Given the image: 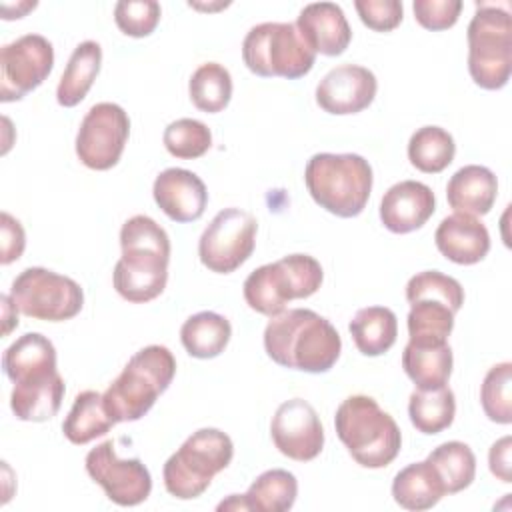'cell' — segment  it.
Instances as JSON below:
<instances>
[{"label": "cell", "mask_w": 512, "mask_h": 512, "mask_svg": "<svg viewBox=\"0 0 512 512\" xmlns=\"http://www.w3.org/2000/svg\"><path fill=\"white\" fill-rule=\"evenodd\" d=\"M122 256L114 266V290L132 304L158 298L168 282L170 238L150 216L136 214L120 228Z\"/></svg>", "instance_id": "6da1fadb"}, {"label": "cell", "mask_w": 512, "mask_h": 512, "mask_svg": "<svg viewBox=\"0 0 512 512\" xmlns=\"http://www.w3.org/2000/svg\"><path fill=\"white\" fill-rule=\"evenodd\" d=\"M264 350L278 366L320 374L340 358L342 340L324 316L292 308L270 318L264 328Z\"/></svg>", "instance_id": "7a4b0ae2"}, {"label": "cell", "mask_w": 512, "mask_h": 512, "mask_svg": "<svg viewBox=\"0 0 512 512\" xmlns=\"http://www.w3.org/2000/svg\"><path fill=\"white\" fill-rule=\"evenodd\" d=\"M334 428L350 456L364 468H386L402 448L396 420L366 394L342 400L336 408Z\"/></svg>", "instance_id": "3957f363"}, {"label": "cell", "mask_w": 512, "mask_h": 512, "mask_svg": "<svg viewBox=\"0 0 512 512\" xmlns=\"http://www.w3.org/2000/svg\"><path fill=\"white\" fill-rule=\"evenodd\" d=\"M174 374L176 360L166 346L150 344L138 350L102 394L108 416L116 424L140 420L168 390Z\"/></svg>", "instance_id": "277c9868"}, {"label": "cell", "mask_w": 512, "mask_h": 512, "mask_svg": "<svg viewBox=\"0 0 512 512\" xmlns=\"http://www.w3.org/2000/svg\"><path fill=\"white\" fill-rule=\"evenodd\" d=\"M372 166L360 154H314L304 170L312 200L338 218L358 216L372 192Z\"/></svg>", "instance_id": "5b68a950"}, {"label": "cell", "mask_w": 512, "mask_h": 512, "mask_svg": "<svg viewBox=\"0 0 512 512\" xmlns=\"http://www.w3.org/2000/svg\"><path fill=\"white\" fill-rule=\"evenodd\" d=\"M324 272L310 254H288L248 274L242 292L246 304L268 318L286 310L290 300L308 298L322 286Z\"/></svg>", "instance_id": "8992f818"}, {"label": "cell", "mask_w": 512, "mask_h": 512, "mask_svg": "<svg viewBox=\"0 0 512 512\" xmlns=\"http://www.w3.org/2000/svg\"><path fill=\"white\" fill-rule=\"evenodd\" d=\"M234 456L230 436L218 428H200L166 460L164 488L178 500L202 496L212 478L228 468Z\"/></svg>", "instance_id": "52a82bcc"}, {"label": "cell", "mask_w": 512, "mask_h": 512, "mask_svg": "<svg viewBox=\"0 0 512 512\" xmlns=\"http://www.w3.org/2000/svg\"><path fill=\"white\" fill-rule=\"evenodd\" d=\"M468 72L476 86L500 90L512 72V16L508 10L476 2L468 24Z\"/></svg>", "instance_id": "ba28073f"}, {"label": "cell", "mask_w": 512, "mask_h": 512, "mask_svg": "<svg viewBox=\"0 0 512 512\" xmlns=\"http://www.w3.org/2000/svg\"><path fill=\"white\" fill-rule=\"evenodd\" d=\"M242 60L256 76L296 80L312 70L316 54L304 42L296 24L262 22L244 36Z\"/></svg>", "instance_id": "9c48e42d"}, {"label": "cell", "mask_w": 512, "mask_h": 512, "mask_svg": "<svg viewBox=\"0 0 512 512\" xmlns=\"http://www.w3.org/2000/svg\"><path fill=\"white\" fill-rule=\"evenodd\" d=\"M10 298L24 316L48 322L70 320L84 306V292L76 280L42 266L22 270L12 280Z\"/></svg>", "instance_id": "30bf717a"}, {"label": "cell", "mask_w": 512, "mask_h": 512, "mask_svg": "<svg viewBox=\"0 0 512 512\" xmlns=\"http://www.w3.org/2000/svg\"><path fill=\"white\" fill-rule=\"evenodd\" d=\"M258 222L240 208L220 210L198 240L200 262L216 274L238 270L254 252Z\"/></svg>", "instance_id": "8fae6325"}, {"label": "cell", "mask_w": 512, "mask_h": 512, "mask_svg": "<svg viewBox=\"0 0 512 512\" xmlns=\"http://www.w3.org/2000/svg\"><path fill=\"white\" fill-rule=\"evenodd\" d=\"M130 136V118L114 102L94 104L80 122L76 156L90 170H110L118 164Z\"/></svg>", "instance_id": "7c38bea8"}, {"label": "cell", "mask_w": 512, "mask_h": 512, "mask_svg": "<svg viewBox=\"0 0 512 512\" xmlns=\"http://www.w3.org/2000/svg\"><path fill=\"white\" fill-rule=\"evenodd\" d=\"M52 66V42L40 34H24L4 44L0 50V100H22L50 76Z\"/></svg>", "instance_id": "4fadbf2b"}, {"label": "cell", "mask_w": 512, "mask_h": 512, "mask_svg": "<svg viewBox=\"0 0 512 512\" xmlns=\"http://www.w3.org/2000/svg\"><path fill=\"white\" fill-rule=\"evenodd\" d=\"M88 476L102 486L106 496L118 506H138L152 492V476L140 458L122 460L116 456L112 440H104L86 454Z\"/></svg>", "instance_id": "5bb4252c"}, {"label": "cell", "mask_w": 512, "mask_h": 512, "mask_svg": "<svg viewBox=\"0 0 512 512\" xmlns=\"http://www.w3.org/2000/svg\"><path fill=\"white\" fill-rule=\"evenodd\" d=\"M270 436L280 454L296 462L314 460L324 448V428L314 406L302 398L282 402L270 422Z\"/></svg>", "instance_id": "9a60e30c"}, {"label": "cell", "mask_w": 512, "mask_h": 512, "mask_svg": "<svg viewBox=\"0 0 512 512\" xmlns=\"http://www.w3.org/2000/svg\"><path fill=\"white\" fill-rule=\"evenodd\" d=\"M376 90L378 80L372 70L358 64H340L318 82L316 104L336 116L358 114L372 104Z\"/></svg>", "instance_id": "2e32d148"}, {"label": "cell", "mask_w": 512, "mask_h": 512, "mask_svg": "<svg viewBox=\"0 0 512 512\" xmlns=\"http://www.w3.org/2000/svg\"><path fill=\"white\" fill-rule=\"evenodd\" d=\"M158 208L174 222L198 220L208 204V190L202 178L186 168L162 170L152 186Z\"/></svg>", "instance_id": "e0dca14e"}, {"label": "cell", "mask_w": 512, "mask_h": 512, "mask_svg": "<svg viewBox=\"0 0 512 512\" xmlns=\"http://www.w3.org/2000/svg\"><path fill=\"white\" fill-rule=\"evenodd\" d=\"M436 210L430 186L418 180H402L390 186L380 200V220L394 234H408L422 228Z\"/></svg>", "instance_id": "ac0fdd59"}, {"label": "cell", "mask_w": 512, "mask_h": 512, "mask_svg": "<svg viewBox=\"0 0 512 512\" xmlns=\"http://www.w3.org/2000/svg\"><path fill=\"white\" fill-rule=\"evenodd\" d=\"M296 28L314 54L340 56L352 40L350 24L334 2L306 4L298 14Z\"/></svg>", "instance_id": "d6986e66"}, {"label": "cell", "mask_w": 512, "mask_h": 512, "mask_svg": "<svg viewBox=\"0 0 512 512\" xmlns=\"http://www.w3.org/2000/svg\"><path fill=\"white\" fill-rule=\"evenodd\" d=\"M434 242L446 260L462 266L484 260L490 250L488 228L476 216L460 212L446 216L438 224Z\"/></svg>", "instance_id": "ffe728a7"}, {"label": "cell", "mask_w": 512, "mask_h": 512, "mask_svg": "<svg viewBox=\"0 0 512 512\" xmlns=\"http://www.w3.org/2000/svg\"><path fill=\"white\" fill-rule=\"evenodd\" d=\"M498 196L494 172L480 164H468L456 170L446 184V198L454 212L484 216L492 210Z\"/></svg>", "instance_id": "44dd1931"}, {"label": "cell", "mask_w": 512, "mask_h": 512, "mask_svg": "<svg viewBox=\"0 0 512 512\" xmlns=\"http://www.w3.org/2000/svg\"><path fill=\"white\" fill-rule=\"evenodd\" d=\"M66 386L60 372L16 382L10 394V408L18 420L46 422L56 416Z\"/></svg>", "instance_id": "7402d4cb"}, {"label": "cell", "mask_w": 512, "mask_h": 512, "mask_svg": "<svg viewBox=\"0 0 512 512\" xmlns=\"http://www.w3.org/2000/svg\"><path fill=\"white\" fill-rule=\"evenodd\" d=\"M4 374L16 384L56 372V348L40 332H26L16 338L2 356Z\"/></svg>", "instance_id": "603a6c76"}, {"label": "cell", "mask_w": 512, "mask_h": 512, "mask_svg": "<svg viewBox=\"0 0 512 512\" xmlns=\"http://www.w3.org/2000/svg\"><path fill=\"white\" fill-rule=\"evenodd\" d=\"M444 494V484L428 460L404 466L392 480L394 502L406 510H428Z\"/></svg>", "instance_id": "cb8c5ba5"}, {"label": "cell", "mask_w": 512, "mask_h": 512, "mask_svg": "<svg viewBox=\"0 0 512 512\" xmlns=\"http://www.w3.org/2000/svg\"><path fill=\"white\" fill-rule=\"evenodd\" d=\"M102 64V46L96 40H84L80 42L74 52L70 54V60L66 64V70L60 76L58 88H56V100L64 108H72L80 104L88 90L92 88Z\"/></svg>", "instance_id": "d4e9b609"}, {"label": "cell", "mask_w": 512, "mask_h": 512, "mask_svg": "<svg viewBox=\"0 0 512 512\" xmlns=\"http://www.w3.org/2000/svg\"><path fill=\"white\" fill-rule=\"evenodd\" d=\"M452 348L450 344H412L408 342L402 352V368L416 388L432 390L448 384L452 374Z\"/></svg>", "instance_id": "484cf974"}, {"label": "cell", "mask_w": 512, "mask_h": 512, "mask_svg": "<svg viewBox=\"0 0 512 512\" xmlns=\"http://www.w3.org/2000/svg\"><path fill=\"white\" fill-rule=\"evenodd\" d=\"M348 330L360 354L380 356L394 346L398 336V320L396 314L386 306H366L354 314Z\"/></svg>", "instance_id": "4316f807"}, {"label": "cell", "mask_w": 512, "mask_h": 512, "mask_svg": "<svg viewBox=\"0 0 512 512\" xmlns=\"http://www.w3.org/2000/svg\"><path fill=\"white\" fill-rule=\"evenodd\" d=\"M232 336V326L228 318L218 312L204 310L192 314L180 328V340L184 350L192 358L208 360L224 352Z\"/></svg>", "instance_id": "83f0119b"}, {"label": "cell", "mask_w": 512, "mask_h": 512, "mask_svg": "<svg viewBox=\"0 0 512 512\" xmlns=\"http://www.w3.org/2000/svg\"><path fill=\"white\" fill-rule=\"evenodd\" d=\"M116 422L104 408V396L96 390H84L74 398V404L62 422V432L72 444H88L104 436Z\"/></svg>", "instance_id": "f1b7e54d"}, {"label": "cell", "mask_w": 512, "mask_h": 512, "mask_svg": "<svg viewBox=\"0 0 512 512\" xmlns=\"http://www.w3.org/2000/svg\"><path fill=\"white\" fill-rule=\"evenodd\" d=\"M456 398L448 386L422 390L416 388L408 400L412 426L422 434H438L454 422Z\"/></svg>", "instance_id": "f546056e"}, {"label": "cell", "mask_w": 512, "mask_h": 512, "mask_svg": "<svg viewBox=\"0 0 512 512\" xmlns=\"http://www.w3.org/2000/svg\"><path fill=\"white\" fill-rule=\"evenodd\" d=\"M298 496V480L284 468L262 472L244 494L248 510L256 512H286Z\"/></svg>", "instance_id": "4dcf8cb0"}, {"label": "cell", "mask_w": 512, "mask_h": 512, "mask_svg": "<svg viewBox=\"0 0 512 512\" xmlns=\"http://www.w3.org/2000/svg\"><path fill=\"white\" fill-rule=\"evenodd\" d=\"M454 154V138L440 126H422L408 140V160L424 174L442 172L452 164Z\"/></svg>", "instance_id": "1f68e13d"}, {"label": "cell", "mask_w": 512, "mask_h": 512, "mask_svg": "<svg viewBox=\"0 0 512 512\" xmlns=\"http://www.w3.org/2000/svg\"><path fill=\"white\" fill-rule=\"evenodd\" d=\"M426 460L440 476L446 494L462 492L476 476V456L472 448L460 440H450L436 446Z\"/></svg>", "instance_id": "d6a6232c"}, {"label": "cell", "mask_w": 512, "mask_h": 512, "mask_svg": "<svg viewBox=\"0 0 512 512\" xmlns=\"http://www.w3.org/2000/svg\"><path fill=\"white\" fill-rule=\"evenodd\" d=\"M456 312L436 300H416L410 304L406 318L412 344H446L454 328Z\"/></svg>", "instance_id": "836d02e7"}, {"label": "cell", "mask_w": 512, "mask_h": 512, "mask_svg": "<svg viewBox=\"0 0 512 512\" xmlns=\"http://www.w3.org/2000/svg\"><path fill=\"white\" fill-rule=\"evenodd\" d=\"M192 104L208 114L222 112L232 98V76L218 62L200 64L188 82Z\"/></svg>", "instance_id": "e575fe53"}, {"label": "cell", "mask_w": 512, "mask_h": 512, "mask_svg": "<svg viewBox=\"0 0 512 512\" xmlns=\"http://www.w3.org/2000/svg\"><path fill=\"white\" fill-rule=\"evenodd\" d=\"M480 404L488 420L496 424L512 422V364L492 366L480 386Z\"/></svg>", "instance_id": "d590c367"}, {"label": "cell", "mask_w": 512, "mask_h": 512, "mask_svg": "<svg viewBox=\"0 0 512 512\" xmlns=\"http://www.w3.org/2000/svg\"><path fill=\"white\" fill-rule=\"evenodd\" d=\"M164 148L180 160H194L204 156L212 146L210 128L194 118H178L164 128Z\"/></svg>", "instance_id": "8d00e7d4"}, {"label": "cell", "mask_w": 512, "mask_h": 512, "mask_svg": "<svg viewBox=\"0 0 512 512\" xmlns=\"http://www.w3.org/2000/svg\"><path fill=\"white\" fill-rule=\"evenodd\" d=\"M406 300L408 304L416 300H436L458 312L464 304V288L456 278L448 274L438 270H424L408 280Z\"/></svg>", "instance_id": "74e56055"}, {"label": "cell", "mask_w": 512, "mask_h": 512, "mask_svg": "<svg viewBox=\"0 0 512 512\" xmlns=\"http://www.w3.org/2000/svg\"><path fill=\"white\" fill-rule=\"evenodd\" d=\"M162 16L156 0H120L114 6V22L122 34L132 38L150 36Z\"/></svg>", "instance_id": "f35d334b"}, {"label": "cell", "mask_w": 512, "mask_h": 512, "mask_svg": "<svg viewBox=\"0 0 512 512\" xmlns=\"http://www.w3.org/2000/svg\"><path fill=\"white\" fill-rule=\"evenodd\" d=\"M416 22L432 32L448 30L458 22L462 12L460 0H414L412 4Z\"/></svg>", "instance_id": "ab89813d"}, {"label": "cell", "mask_w": 512, "mask_h": 512, "mask_svg": "<svg viewBox=\"0 0 512 512\" xmlns=\"http://www.w3.org/2000/svg\"><path fill=\"white\" fill-rule=\"evenodd\" d=\"M354 8L364 26L374 32H390L402 22V2L398 0H356Z\"/></svg>", "instance_id": "60d3db41"}, {"label": "cell", "mask_w": 512, "mask_h": 512, "mask_svg": "<svg viewBox=\"0 0 512 512\" xmlns=\"http://www.w3.org/2000/svg\"><path fill=\"white\" fill-rule=\"evenodd\" d=\"M0 262L6 266L18 260L26 246V234L22 224L8 212L0 214Z\"/></svg>", "instance_id": "b9f144b4"}, {"label": "cell", "mask_w": 512, "mask_h": 512, "mask_svg": "<svg viewBox=\"0 0 512 512\" xmlns=\"http://www.w3.org/2000/svg\"><path fill=\"white\" fill-rule=\"evenodd\" d=\"M510 452H512V438L510 436H502L500 440H496L490 446V452H488L490 472L498 480H502L504 484L512 482V458H510Z\"/></svg>", "instance_id": "7bdbcfd3"}, {"label": "cell", "mask_w": 512, "mask_h": 512, "mask_svg": "<svg viewBox=\"0 0 512 512\" xmlns=\"http://www.w3.org/2000/svg\"><path fill=\"white\" fill-rule=\"evenodd\" d=\"M0 300H2V318H4V330H2V334L8 336L10 330L18 326V314H14V316L10 314V310L14 308V300L10 298V294H2Z\"/></svg>", "instance_id": "ee69618b"}, {"label": "cell", "mask_w": 512, "mask_h": 512, "mask_svg": "<svg viewBox=\"0 0 512 512\" xmlns=\"http://www.w3.org/2000/svg\"><path fill=\"white\" fill-rule=\"evenodd\" d=\"M218 510H248V504L244 494H230L218 504Z\"/></svg>", "instance_id": "f6af8a7d"}]
</instances>
